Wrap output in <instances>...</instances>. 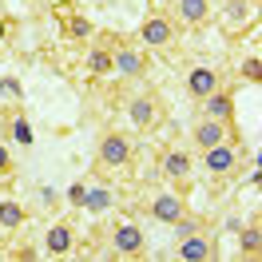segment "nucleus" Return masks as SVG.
I'll use <instances>...</instances> for the list:
<instances>
[{"label": "nucleus", "mask_w": 262, "mask_h": 262, "mask_svg": "<svg viewBox=\"0 0 262 262\" xmlns=\"http://www.w3.org/2000/svg\"><path fill=\"white\" fill-rule=\"evenodd\" d=\"M83 195H88V183H72V187H68V203L80 207V211H83Z\"/></svg>", "instance_id": "4be33fe9"}, {"label": "nucleus", "mask_w": 262, "mask_h": 262, "mask_svg": "<svg viewBox=\"0 0 262 262\" xmlns=\"http://www.w3.org/2000/svg\"><path fill=\"white\" fill-rule=\"evenodd\" d=\"M112 40V36H107ZM112 64L123 80H143L147 76V52L127 44V40H112Z\"/></svg>", "instance_id": "20e7f679"}, {"label": "nucleus", "mask_w": 262, "mask_h": 262, "mask_svg": "<svg viewBox=\"0 0 262 262\" xmlns=\"http://www.w3.org/2000/svg\"><path fill=\"white\" fill-rule=\"evenodd\" d=\"M147 211L155 223H167V227H175V223H187L191 219V211H187V199L179 195V191H155L147 203Z\"/></svg>", "instance_id": "423d86ee"}, {"label": "nucleus", "mask_w": 262, "mask_h": 262, "mask_svg": "<svg viewBox=\"0 0 262 262\" xmlns=\"http://www.w3.org/2000/svg\"><path fill=\"white\" fill-rule=\"evenodd\" d=\"M250 4H258V0H250Z\"/></svg>", "instance_id": "393cba45"}, {"label": "nucleus", "mask_w": 262, "mask_h": 262, "mask_svg": "<svg viewBox=\"0 0 262 262\" xmlns=\"http://www.w3.org/2000/svg\"><path fill=\"white\" fill-rule=\"evenodd\" d=\"M179 258L183 262H211V258H219V243H214L211 234L191 230V234L179 238Z\"/></svg>", "instance_id": "6e6552de"}, {"label": "nucleus", "mask_w": 262, "mask_h": 262, "mask_svg": "<svg viewBox=\"0 0 262 262\" xmlns=\"http://www.w3.org/2000/svg\"><path fill=\"white\" fill-rule=\"evenodd\" d=\"M4 40H8V20L0 16V44H4Z\"/></svg>", "instance_id": "b1692460"}, {"label": "nucleus", "mask_w": 262, "mask_h": 262, "mask_svg": "<svg viewBox=\"0 0 262 262\" xmlns=\"http://www.w3.org/2000/svg\"><path fill=\"white\" fill-rule=\"evenodd\" d=\"M24 223H28V211L20 207L16 199H0V227L16 230V227H24Z\"/></svg>", "instance_id": "6ab92c4d"}, {"label": "nucleus", "mask_w": 262, "mask_h": 262, "mask_svg": "<svg viewBox=\"0 0 262 262\" xmlns=\"http://www.w3.org/2000/svg\"><path fill=\"white\" fill-rule=\"evenodd\" d=\"M127 119H131V127H139V131H155L167 119L163 96L159 92H135L127 99Z\"/></svg>", "instance_id": "f03ea898"}, {"label": "nucleus", "mask_w": 262, "mask_h": 262, "mask_svg": "<svg viewBox=\"0 0 262 262\" xmlns=\"http://www.w3.org/2000/svg\"><path fill=\"white\" fill-rule=\"evenodd\" d=\"M171 8H175V24H187V28H199V24H207L211 20V0H171Z\"/></svg>", "instance_id": "9b49d317"}, {"label": "nucleus", "mask_w": 262, "mask_h": 262, "mask_svg": "<svg viewBox=\"0 0 262 262\" xmlns=\"http://www.w3.org/2000/svg\"><path fill=\"white\" fill-rule=\"evenodd\" d=\"M12 167H16V163H12V151L4 147V139H0V179H8V175H12Z\"/></svg>", "instance_id": "5701e85b"}, {"label": "nucleus", "mask_w": 262, "mask_h": 262, "mask_svg": "<svg viewBox=\"0 0 262 262\" xmlns=\"http://www.w3.org/2000/svg\"><path fill=\"white\" fill-rule=\"evenodd\" d=\"M60 28H64V36H68V40H76V44L92 40V32H96V28H92V20H88V16H80V12H68Z\"/></svg>", "instance_id": "a211bd4d"}, {"label": "nucleus", "mask_w": 262, "mask_h": 262, "mask_svg": "<svg viewBox=\"0 0 262 262\" xmlns=\"http://www.w3.org/2000/svg\"><path fill=\"white\" fill-rule=\"evenodd\" d=\"M203 167L211 171L214 179L234 175V167H238V147H234V139H223V143H214V147H203Z\"/></svg>", "instance_id": "0eeeda50"}, {"label": "nucleus", "mask_w": 262, "mask_h": 262, "mask_svg": "<svg viewBox=\"0 0 262 262\" xmlns=\"http://www.w3.org/2000/svg\"><path fill=\"white\" fill-rule=\"evenodd\" d=\"M214 88H223V80H219V72H214L211 64H195L191 68V76H187V96L203 99V96H211Z\"/></svg>", "instance_id": "4468645a"}, {"label": "nucleus", "mask_w": 262, "mask_h": 262, "mask_svg": "<svg viewBox=\"0 0 262 262\" xmlns=\"http://www.w3.org/2000/svg\"><path fill=\"white\" fill-rule=\"evenodd\" d=\"M4 139H12L20 147H32V123H28L24 107H12V112L4 115Z\"/></svg>", "instance_id": "dca6fc26"}, {"label": "nucleus", "mask_w": 262, "mask_h": 262, "mask_svg": "<svg viewBox=\"0 0 262 262\" xmlns=\"http://www.w3.org/2000/svg\"><path fill=\"white\" fill-rule=\"evenodd\" d=\"M131 159H135V139L127 131H103L96 143V171L103 175H115V171H127Z\"/></svg>", "instance_id": "f257e3e1"}, {"label": "nucleus", "mask_w": 262, "mask_h": 262, "mask_svg": "<svg viewBox=\"0 0 262 262\" xmlns=\"http://www.w3.org/2000/svg\"><path fill=\"white\" fill-rule=\"evenodd\" d=\"M238 72H243V80L258 83V80H262V60H258V56H246V60H243V68H238Z\"/></svg>", "instance_id": "412c9836"}, {"label": "nucleus", "mask_w": 262, "mask_h": 262, "mask_svg": "<svg viewBox=\"0 0 262 262\" xmlns=\"http://www.w3.org/2000/svg\"><path fill=\"white\" fill-rule=\"evenodd\" d=\"M163 175L175 183V187H187L191 175H195V159H191L183 147H167L163 151Z\"/></svg>", "instance_id": "1a4fd4ad"}, {"label": "nucleus", "mask_w": 262, "mask_h": 262, "mask_svg": "<svg viewBox=\"0 0 262 262\" xmlns=\"http://www.w3.org/2000/svg\"><path fill=\"white\" fill-rule=\"evenodd\" d=\"M112 203H115V191H112V187H107V183H92V187H88V195H83V211L103 214Z\"/></svg>", "instance_id": "f3484780"}, {"label": "nucleus", "mask_w": 262, "mask_h": 262, "mask_svg": "<svg viewBox=\"0 0 262 262\" xmlns=\"http://www.w3.org/2000/svg\"><path fill=\"white\" fill-rule=\"evenodd\" d=\"M243 250L250 254V258H254V254L262 250V230H258V219H254V223L243 230Z\"/></svg>", "instance_id": "aec40b11"}, {"label": "nucleus", "mask_w": 262, "mask_h": 262, "mask_svg": "<svg viewBox=\"0 0 262 262\" xmlns=\"http://www.w3.org/2000/svg\"><path fill=\"white\" fill-rule=\"evenodd\" d=\"M107 243H112L115 254H123V258H139V254L147 250V234H143L139 223L119 219V223H112V230H107Z\"/></svg>", "instance_id": "7ed1b4c3"}, {"label": "nucleus", "mask_w": 262, "mask_h": 262, "mask_svg": "<svg viewBox=\"0 0 262 262\" xmlns=\"http://www.w3.org/2000/svg\"><path fill=\"white\" fill-rule=\"evenodd\" d=\"M191 139H195V147H214V143H223V139H234V127H227V123H219V119H199L195 131H191Z\"/></svg>", "instance_id": "f8f14e48"}, {"label": "nucleus", "mask_w": 262, "mask_h": 262, "mask_svg": "<svg viewBox=\"0 0 262 262\" xmlns=\"http://www.w3.org/2000/svg\"><path fill=\"white\" fill-rule=\"evenodd\" d=\"M139 44H143V48H155V52L171 48V44H175V20L163 16V12H147L143 24H139Z\"/></svg>", "instance_id": "39448f33"}, {"label": "nucleus", "mask_w": 262, "mask_h": 262, "mask_svg": "<svg viewBox=\"0 0 262 262\" xmlns=\"http://www.w3.org/2000/svg\"><path fill=\"white\" fill-rule=\"evenodd\" d=\"M72 246H76V230H72V223H52L48 234H44V250L56 254V258H64V254H72Z\"/></svg>", "instance_id": "2eb2a0df"}, {"label": "nucleus", "mask_w": 262, "mask_h": 262, "mask_svg": "<svg viewBox=\"0 0 262 262\" xmlns=\"http://www.w3.org/2000/svg\"><path fill=\"white\" fill-rule=\"evenodd\" d=\"M83 68H88V76H96V80L115 72V64H112V40H107V36H99V44H92V48H88Z\"/></svg>", "instance_id": "ddd939ff"}, {"label": "nucleus", "mask_w": 262, "mask_h": 262, "mask_svg": "<svg viewBox=\"0 0 262 262\" xmlns=\"http://www.w3.org/2000/svg\"><path fill=\"white\" fill-rule=\"evenodd\" d=\"M199 103H203V115H207V119H219V123L234 127V96H230L227 88H214L211 96H203Z\"/></svg>", "instance_id": "9d476101"}]
</instances>
